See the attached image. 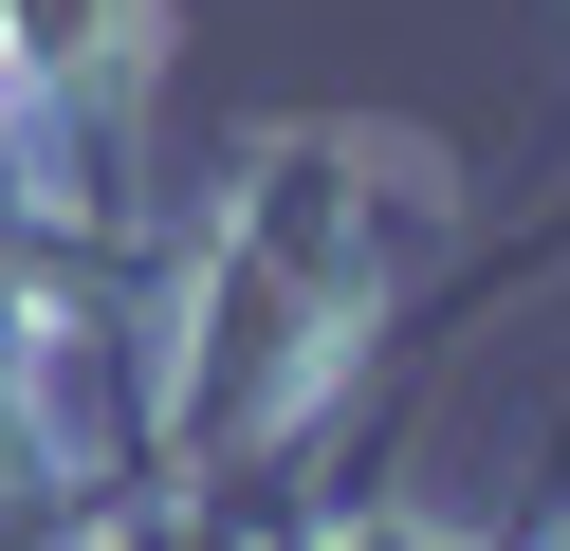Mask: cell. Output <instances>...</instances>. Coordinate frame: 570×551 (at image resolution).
I'll return each mask as SVG.
<instances>
[{
	"instance_id": "obj_3",
	"label": "cell",
	"mask_w": 570,
	"mask_h": 551,
	"mask_svg": "<svg viewBox=\"0 0 570 551\" xmlns=\"http://www.w3.org/2000/svg\"><path fill=\"white\" fill-rule=\"evenodd\" d=\"M75 460H56V404H38V350L0 313V551H75Z\"/></svg>"
},
{
	"instance_id": "obj_2",
	"label": "cell",
	"mask_w": 570,
	"mask_h": 551,
	"mask_svg": "<svg viewBox=\"0 0 570 551\" xmlns=\"http://www.w3.org/2000/svg\"><path fill=\"white\" fill-rule=\"evenodd\" d=\"M148 73H166V0H0V110H19V129H75L92 203H111V166H129Z\"/></svg>"
},
{
	"instance_id": "obj_1",
	"label": "cell",
	"mask_w": 570,
	"mask_h": 551,
	"mask_svg": "<svg viewBox=\"0 0 570 551\" xmlns=\"http://www.w3.org/2000/svg\"><path fill=\"white\" fill-rule=\"evenodd\" d=\"M442 239V147L405 129H258L222 184V239L185 257V350H166V460L222 478L350 367V331Z\"/></svg>"
}]
</instances>
